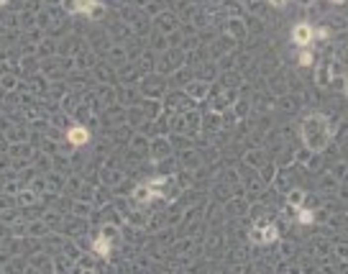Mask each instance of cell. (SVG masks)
Listing matches in <instances>:
<instances>
[{"label":"cell","instance_id":"1","mask_svg":"<svg viewBox=\"0 0 348 274\" xmlns=\"http://www.w3.org/2000/svg\"><path fill=\"white\" fill-rule=\"evenodd\" d=\"M330 136H333V126H330L328 115L312 113L302 120V141H305V146L310 151H323L330 141Z\"/></svg>","mask_w":348,"mask_h":274},{"label":"cell","instance_id":"2","mask_svg":"<svg viewBox=\"0 0 348 274\" xmlns=\"http://www.w3.org/2000/svg\"><path fill=\"white\" fill-rule=\"evenodd\" d=\"M115 233H118V228L105 225V228H102V233L93 241V251H95L98 256H102V259H108V256H110V241L115 238Z\"/></svg>","mask_w":348,"mask_h":274},{"label":"cell","instance_id":"3","mask_svg":"<svg viewBox=\"0 0 348 274\" xmlns=\"http://www.w3.org/2000/svg\"><path fill=\"white\" fill-rule=\"evenodd\" d=\"M312 39H315V31H312V26H310V23H297V26H295L292 41L297 44V47H310Z\"/></svg>","mask_w":348,"mask_h":274},{"label":"cell","instance_id":"4","mask_svg":"<svg viewBox=\"0 0 348 274\" xmlns=\"http://www.w3.org/2000/svg\"><path fill=\"white\" fill-rule=\"evenodd\" d=\"M277 225H264V228H253L251 231V238L256 241V243H271V241H277Z\"/></svg>","mask_w":348,"mask_h":274},{"label":"cell","instance_id":"5","mask_svg":"<svg viewBox=\"0 0 348 274\" xmlns=\"http://www.w3.org/2000/svg\"><path fill=\"white\" fill-rule=\"evenodd\" d=\"M98 0H62V5L67 13H90L95 8Z\"/></svg>","mask_w":348,"mask_h":274},{"label":"cell","instance_id":"6","mask_svg":"<svg viewBox=\"0 0 348 274\" xmlns=\"http://www.w3.org/2000/svg\"><path fill=\"white\" fill-rule=\"evenodd\" d=\"M67 139H69L72 146H85V144L90 141V133H87V128H82V126H74V128L67 131Z\"/></svg>","mask_w":348,"mask_h":274},{"label":"cell","instance_id":"7","mask_svg":"<svg viewBox=\"0 0 348 274\" xmlns=\"http://www.w3.org/2000/svg\"><path fill=\"white\" fill-rule=\"evenodd\" d=\"M154 195H156V192L151 190V185H141V187H136V192H133V197H136L139 203H149Z\"/></svg>","mask_w":348,"mask_h":274},{"label":"cell","instance_id":"8","mask_svg":"<svg viewBox=\"0 0 348 274\" xmlns=\"http://www.w3.org/2000/svg\"><path fill=\"white\" fill-rule=\"evenodd\" d=\"M187 93H190L195 100H205V98H207V85H205V82H195V85H190Z\"/></svg>","mask_w":348,"mask_h":274},{"label":"cell","instance_id":"9","mask_svg":"<svg viewBox=\"0 0 348 274\" xmlns=\"http://www.w3.org/2000/svg\"><path fill=\"white\" fill-rule=\"evenodd\" d=\"M302 200H305V192L302 190H295V192H290V205H302Z\"/></svg>","mask_w":348,"mask_h":274},{"label":"cell","instance_id":"10","mask_svg":"<svg viewBox=\"0 0 348 274\" xmlns=\"http://www.w3.org/2000/svg\"><path fill=\"white\" fill-rule=\"evenodd\" d=\"M297 213H299V216H297V218H299V223H305V225H310V223L315 220L312 210H297Z\"/></svg>","mask_w":348,"mask_h":274},{"label":"cell","instance_id":"11","mask_svg":"<svg viewBox=\"0 0 348 274\" xmlns=\"http://www.w3.org/2000/svg\"><path fill=\"white\" fill-rule=\"evenodd\" d=\"M102 13H105V5H102V3H95V8L90 10L87 16H90V18H102Z\"/></svg>","mask_w":348,"mask_h":274},{"label":"cell","instance_id":"12","mask_svg":"<svg viewBox=\"0 0 348 274\" xmlns=\"http://www.w3.org/2000/svg\"><path fill=\"white\" fill-rule=\"evenodd\" d=\"M299 64H302V67H310V64H312V54H310V52H302V54H299Z\"/></svg>","mask_w":348,"mask_h":274},{"label":"cell","instance_id":"13","mask_svg":"<svg viewBox=\"0 0 348 274\" xmlns=\"http://www.w3.org/2000/svg\"><path fill=\"white\" fill-rule=\"evenodd\" d=\"M317 39H328V28H320V31H317Z\"/></svg>","mask_w":348,"mask_h":274},{"label":"cell","instance_id":"14","mask_svg":"<svg viewBox=\"0 0 348 274\" xmlns=\"http://www.w3.org/2000/svg\"><path fill=\"white\" fill-rule=\"evenodd\" d=\"M269 3H271V5H277V8H282V5H284V0H269Z\"/></svg>","mask_w":348,"mask_h":274},{"label":"cell","instance_id":"15","mask_svg":"<svg viewBox=\"0 0 348 274\" xmlns=\"http://www.w3.org/2000/svg\"><path fill=\"white\" fill-rule=\"evenodd\" d=\"M343 93L348 95V74H346V77H343Z\"/></svg>","mask_w":348,"mask_h":274},{"label":"cell","instance_id":"16","mask_svg":"<svg viewBox=\"0 0 348 274\" xmlns=\"http://www.w3.org/2000/svg\"><path fill=\"white\" fill-rule=\"evenodd\" d=\"M5 3H8V0H0V5H5Z\"/></svg>","mask_w":348,"mask_h":274},{"label":"cell","instance_id":"17","mask_svg":"<svg viewBox=\"0 0 348 274\" xmlns=\"http://www.w3.org/2000/svg\"><path fill=\"white\" fill-rule=\"evenodd\" d=\"M333 3H343V0H333Z\"/></svg>","mask_w":348,"mask_h":274}]
</instances>
